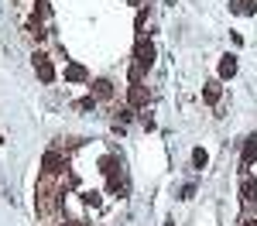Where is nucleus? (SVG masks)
I'll use <instances>...</instances> for the list:
<instances>
[{"label": "nucleus", "instance_id": "0eeeda50", "mask_svg": "<svg viewBox=\"0 0 257 226\" xmlns=\"http://www.w3.org/2000/svg\"><path fill=\"white\" fill-rule=\"evenodd\" d=\"M89 93H93L96 100H113V96H117V89H113L110 79H89Z\"/></svg>", "mask_w": 257, "mask_h": 226}, {"label": "nucleus", "instance_id": "6e6552de", "mask_svg": "<svg viewBox=\"0 0 257 226\" xmlns=\"http://www.w3.org/2000/svg\"><path fill=\"white\" fill-rule=\"evenodd\" d=\"M219 96H223V86H219V82H206V86H202V100L209 103V106H216Z\"/></svg>", "mask_w": 257, "mask_h": 226}, {"label": "nucleus", "instance_id": "f257e3e1", "mask_svg": "<svg viewBox=\"0 0 257 226\" xmlns=\"http://www.w3.org/2000/svg\"><path fill=\"white\" fill-rule=\"evenodd\" d=\"M65 168H69V151L48 147L41 154V175H65Z\"/></svg>", "mask_w": 257, "mask_h": 226}, {"label": "nucleus", "instance_id": "f8f14e48", "mask_svg": "<svg viewBox=\"0 0 257 226\" xmlns=\"http://www.w3.org/2000/svg\"><path fill=\"white\" fill-rule=\"evenodd\" d=\"M230 11H240V14H257V4H254V0H237V4H230Z\"/></svg>", "mask_w": 257, "mask_h": 226}, {"label": "nucleus", "instance_id": "2eb2a0df", "mask_svg": "<svg viewBox=\"0 0 257 226\" xmlns=\"http://www.w3.org/2000/svg\"><path fill=\"white\" fill-rule=\"evenodd\" d=\"M52 226H82L79 219H52Z\"/></svg>", "mask_w": 257, "mask_h": 226}, {"label": "nucleus", "instance_id": "1a4fd4ad", "mask_svg": "<svg viewBox=\"0 0 257 226\" xmlns=\"http://www.w3.org/2000/svg\"><path fill=\"white\" fill-rule=\"evenodd\" d=\"M65 82H89V72L82 65H65Z\"/></svg>", "mask_w": 257, "mask_h": 226}, {"label": "nucleus", "instance_id": "423d86ee", "mask_svg": "<svg viewBox=\"0 0 257 226\" xmlns=\"http://www.w3.org/2000/svg\"><path fill=\"white\" fill-rule=\"evenodd\" d=\"M240 199H243L247 209H257V178L243 175V182H240Z\"/></svg>", "mask_w": 257, "mask_h": 226}, {"label": "nucleus", "instance_id": "f03ea898", "mask_svg": "<svg viewBox=\"0 0 257 226\" xmlns=\"http://www.w3.org/2000/svg\"><path fill=\"white\" fill-rule=\"evenodd\" d=\"M21 31H24V38L31 41V45H45V38H48L45 21H41V18H24V21H21Z\"/></svg>", "mask_w": 257, "mask_h": 226}, {"label": "nucleus", "instance_id": "7ed1b4c3", "mask_svg": "<svg viewBox=\"0 0 257 226\" xmlns=\"http://www.w3.org/2000/svg\"><path fill=\"white\" fill-rule=\"evenodd\" d=\"M31 65H35V72H38V79L45 82V86H52V82L59 79V76H55V65H52V59H48L45 52H35V55H31Z\"/></svg>", "mask_w": 257, "mask_h": 226}, {"label": "nucleus", "instance_id": "9b49d317", "mask_svg": "<svg viewBox=\"0 0 257 226\" xmlns=\"http://www.w3.org/2000/svg\"><path fill=\"white\" fill-rule=\"evenodd\" d=\"M219 76H223V79L237 76V59H233V55H223V59H219Z\"/></svg>", "mask_w": 257, "mask_h": 226}, {"label": "nucleus", "instance_id": "39448f33", "mask_svg": "<svg viewBox=\"0 0 257 226\" xmlns=\"http://www.w3.org/2000/svg\"><path fill=\"white\" fill-rule=\"evenodd\" d=\"M151 103V93H148V86L144 82H131L127 86V106H134V110H144Z\"/></svg>", "mask_w": 257, "mask_h": 226}, {"label": "nucleus", "instance_id": "9d476101", "mask_svg": "<svg viewBox=\"0 0 257 226\" xmlns=\"http://www.w3.org/2000/svg\"><path fill=\"white\" fill-rule=\"evenodd\" d=\"M254 161H257V134L247 137V144H243V168H250Z\"/></svg>", "mask_w": 257, "mask_h": 226}, {"label": "nucleus", "instance_id": "4468645a", "mask_svg": "<svg viewBox=\"0 0 257 226\" xmlns=\"http://www.w3.org/2000/svg\"><path fill=\"white\" fill-rule=\"evenodd\" d=\"M240 226H257V212H254V209H243V216H240Z\"/></svg>", "mask_w": 257, "mask_h": 226}, {"label": "nucleus", "instance_id": "ddd939ff", "mask_svg": "<svg viewBox=\"0 0 257 226\" xmlns=\"http://www.w3.org/2000/svg\"><path fill=\"white\" fill-rule=\"evenodd\" d=\"M192 164H196V168H206V164H209V154H206L202 147H196V151H192Z\"/></svg>", "mask_w": 257, "mask_h": 226}, {"label": "nucleus", "instance_id": "dca6fc26", "mask_svg": "<svg viewBox=\"0 0 257 226\" xmlns=\"http://www.w3.org/2000/svg\"><path fill=\"white\" fill-rule=\"evenodd\" d=\"M131 4H138V7H141V4H144V0H131Z\"/></svg>", "mask_w": 257, "mask_h": 226}, {"label": "nucleus", "instance_id": "20e7f679", "mask_svg": "<svg viewBox=\"0 0 257 226\" xmlns=\"http://www.w3.org/2000/svg\"><path fill=\"white\" fill-rule=\"evenodd\" d=\"M155 55H158V52H155V45H151L148 38H138V48H134V65L148 72V69L155 65Z\"/></svg>", "mask_w": 257, "mask_h": 226}]
</instances>
